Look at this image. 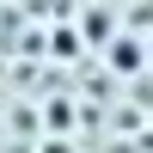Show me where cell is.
Returning a JSON list of instances; mask_svg holds the SVG:
<instances>
[{"label": "cell", "mask_w": 153, "mask_h": 153, "mask_svg": "<svg viewBox=\"0 0 153 153\" xmlns=\"http://www.w3.org/2000/svg\"><path fill=\"white\" fill-rule=\"evenodd\" d=\"M110 68H117V74H135V68H141V43H135V37H110Z\"/></svg>", "instance_id": "1"}]
</instances>
